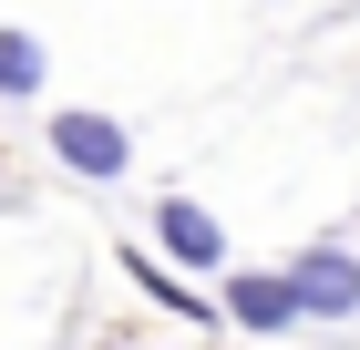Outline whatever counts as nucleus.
<instances>
[{"label":"nucleus","instance_id":"f257e3e1","mask_svg":"<svg viewBox=\"0 0 360 350\" xmlns=\"http://www.w3.org/2000/svg\"><path fill=\"white\" fill-rule=\"evenodd\" d=\"M52 155L72 165V175H93V186H113V175L134 165V135H124L113 113H93V104H62L52 113Z\"/></svg>","mask_w":360,"mask_h":350},{"label":"nucleus","instance_id":"f03ea898","mask_svg":"<svg viewBox=\"0 0 360 350\" xmlns=\"http://www.w3.org/2000/svg\"><path fill=\"white\" fill-rule=\"evenodd\" d=\"M288 289H299L309 320H350V309H360V258H350L340 237H319V247L288 258Z\"/></svg>","mask_w":360,"mask_h":350},{"label":"nucleus","instance_id":"7ed1b4c3","mask_svg":"<svg viewBox=\"0 0 360 350\" xmlns=\"http://www.w3.org/2000/svg\"><path fill=\"white\" fill-rule=\"evenodd\" d=\"M226 320L257 330V340H278V330H299V289H288V268H226Z\"/></svg>","mask_w":360,"mask_h":350},{"label":"nucleus","instance_id":"20e7f679","mask_svg":"<svg viewBox=\"0 0 360 350\" xmlns=\"http://www.w3.org/2000/svg\"><path fill=\"white\" fill-rule=\"evenodd\" d=\"M155 247H165L175 268H226V227L195 196H155Z\"/></svg>","mask_w":360,"mask_h":350},{"label":"nucleus","instance_id":"39448f33","mask_svg":"<svg viewBox=\"0 0 360 350\" xmlns=\"http://www.w3.org/2000/svg\"><path fill=\"white\" fill-rule=\"evenodd\" d=\"M124 278H134V289L155 299V309H175V320H226V309H206V299H195V289H186L175 268H155L144 247H124Z\"/></svg>","mask_w":360,"mask_h":350},{"label":"nucleus","instance_id":"423d86ee","mask_svg":"<svg viewBox=\"0 0 360 350\" xmlns=\"http://www.w3.org/2000/svg\"><path fill=\"white\" fill-rule=\"evenodd\" d=\"M41 73H52V62H41V42L0 21V93H11V104H31V93H41Z\"/></svg>","mask_w":360,"mask_h":350}]
</instances>
